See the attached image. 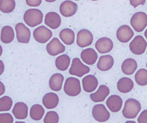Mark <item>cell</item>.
I'll return each instance as SVG.
<instances>
[{
	"label": "cell",
	"instance_id": "1",
	"mask_svg": "<svg viewBox=\"0 0 147 123\" xmlns=\"http://www.w3.org/2000/svg\"><path fill=\"white\" fill-rule=\"evenodd\" d=\"M141 109V105L136 99L129 98L125 102L122 114L127 119H134Z\"/></svg>",
	"mask_w": 147,
	"mask_h": 123
},
{
	"label": "cell",
	"instance_id": "2",
	"mask_svg": "<svg viewBox=\"0 0 147 123\" xmlns=\"http://www.w3.org/2000/svg\"><path fill=\"white\" fill-rule=\"evenodd\" d=\"M43 14L37 9H30L25 12L24 20L30 27H35L42 22Z\"/></svg>",
	"mask_w": 147,
	"mask_h": 123
},
{
	"label": "cell",
	"instance_id": "3",
	"mask_svg": "<svg viewBox=\"0 0 147 123\" xmlns=\"http://www.w3.org/2000/svg\"><path fill=\"white\" fill-rule=\"evenodd\" d=\"M65 93L69 96H78L81 92L80 81L77 78L69 77L66 79L64 87Z\"/></svg>",
	"mask_w": 147,
	"mask_h": 123
},
{
	"label": "cell",
	"instance_id": "4",
	"mask_svg": "<svg viewBox=\"0 0 147 123\" xmlns=\"http://www.w3.org/2000/svg\"><path fill=\"white\" fill-rule=\"evenodd\" d=\"M133 28L137 32H141L147 26V15L143 12H137L130 20Z\"/></svg>",
	"mask_w": 147,
	"mask_h": 123
},
{
	"label": "cell",
	"instance_id": "5",
	"mask_svg": "<svg viewBox=\"0 0 147 123\" xmlns=\"http://www.w3.org/2000/svg\"><path fill=\"white\" fill-rule=\"evenodd\" d=\"M69 72L71 75L81 77L90 72V68L83 64L79 58H75L72 60L71 66Z\"/></svg>",
	"mask_w": 147,
	"mask_h": 123
},
{
	"label": "cell",
	"instance_id": "6",
	"mask_svg": "<svg viewBox=\"0 0 147 123\" xmlns=\"http://www.w3.org/2000/svg\"><path fill=\"white\" fill-rule=\"evenodd\" d=\"M147 43L141 35H137L135 38L132 40L129 44V49L135 54L137 55H141L143 54L146 49Z\"/></svg>",
	"mask_w": 147,
	"mask_h": 123
},
{
	"label": "cell",
	"instance_id": "7",
	"mask_svg": "<svg viewBox=\"0 0 147 123\" xmlns=\"http://www.w3.org/2000/svg\"><path fill=\"white\" fill-rule=\"evenodd\" d=\"M34 37L39 43H45L49 40L51 38L53 33L51 30H49L44 26L35 28L33 33Z\"/></svg>",
	"mask_w": 147,
	"mask_h": 123
},
{
	"label": "cell",
	"instance_id": "8",
	"mask_svg": "<svg viewBox=\"0 0 147 123\" xmlns=\"http://www.w3.org/2000/svg\"><path fill=\"white\" fill-rule=\"evenodd\" d=\"M92 115L97 121L103 122L110 118V113L103 104H97L92 109Z\"/></svg>",
	"mask_w": 147,
	"mask_h": 123
},
{
	"label": "cell",
	"instance_id": "9",
	"mask_svg": "<svg viewBox=\"0 0 147 123\" xmlns=\"http://www.w3.org/2000/svg\"><path fill=\"white\" fill-rule=\"evenodd\" d=\"M16 38L18 41L21 43H29L31 37V32L23 23L19 22L16 24L15 26Z\"/></svg>",
	"mask_w": 147,
	"mask_h": 123
},
{
	"label": "cell",
	"instance_id": "10",
	"mask_svg": "<svg viewBox=\"0 0 147 123\" xmlns=\"http://www.w3.org/2000/svg\"><path fill=\"white\" fill-rule=\"evenodd\" d=\"M94 40L93 35L90 31L86 29L80 30L77 34V43L80 47H86L92 43Z\"/></svg>",
	"mask_w": 147,
	"mask_h": 123
},
{
	"label": "cell",
	"instance_id": "11",
	"mask_svg": "<svg viewBox=\"0 0 147 123\" xmlns=\"http://www.w3.org/2000/svg\"><path fill=\"white\" fill-rule=\"evenodd\" d=\"M47 51L51 56H56L65 51V47L60 40L54 37L47 45Z\"/></svg>",
	"mask_w": 147,
	"mask_h": 123
},
{
	"label": "cell",
	"instance_id": "12",
	"mask_svg": "<svg viewBox=\"0 0 147 123\" xmlns=\"http://www.w3.org/2000/svg\"><path fill=\"white\" fill-rule=\"evenodd\" d=\"M78 6L76 3L71 1H65L60 6V13L65 17H70L77 13Z\"/></svg>",
	"mask_w": 147,
	"mask_h": 123
},
{
	"label": "cell",
	"instance_id": "13",
	"mask_svg": "<svg viewBox=\"0 0 147 123\" xmlns=\"http://www.w3.org/2000/svg\"><path fill=\"white\" fill-rule=\"evenodd\" d=\"M134 33L129 26L122 25L118 28L117 32V37L118 41L122 43L129 41L134 36Z\"/></svg>",
	"mask_w": 147,
	"mask_h": 123
},
{
	"label": "cell",
	"instance_id": "14",
	"mask_svg": "<svg viewBox=\"0 0 147 123\" xmlns=\"http://www.w3.org/2000/svg\"><path fill=\"white\" fill-rule=\"evenodd\" d=\"M95 47L99 53L105 54L109 53L112 50L113 48V43L112 40L108 37H101L96 41Z\"/></svg>",
	"mask_w": 147,
	"mask_h": 123
},
{
	"label": "cell",
	"instance_id": "15",
	"mask_svg": "<svg viewBox=\"0 0 147 123\" xmlns=\"http://www.w3.org/2000/svg\"><path fill=\"white\" fill-rule=\"evenodd\" d=\"M61 18L56 12H49L45 15V23L51 29L56 30L61 25Z\"/></svg>",
	"mask_w": 147,
	"mask_h": 123
},
{
	"label": "cell",
	"instance_id": "16",
	"mask_svg": "<svg viewBox=\"0 0 147 123\" xmlns=\"http://www.w3.org/2000/svg\"><path fill=\"white\" fill-rule=\"evenodd\" d=\"M110 90L106 85H100L98 91L90 94V99L94 102H101L109 96Z\"/></svg>",
	"mask_w": 147,
	"mask_h": 123
},
{
	"label": "cell",
	"instance_id": "17",
	"mask_svg": "<svg viewBox=\"0 0 147 123\" xmlns=\"http://www.w3.org/2000/svg\"><path fill=\"white\" fill-rule=\"evenodd\" d=\"M107 107L113 113H117L122 106V99L117 95H112L109 97L106 101Z\"/></svg>",
	"mask_w": 147,
	"mask_h": 123
},
{
	"label": "cell",
	"instance_id": "18",
	"mask_svg": "<svg viewBox=\"0 0 147 123\" xmlns=\"http://www.w3.org/2000/svg\"><path fill=\"white\" fill-rule=\"evenodd\" d=\"M80 58L86 64L90 66L93 65L98 59V54L93 49H86L81 52Z\"/></svg>",
	"mask_w": 147,
	"mask_h": 123
},
{
	"label": "cell",
	"instance_id": "19",
	"mask_svg": "<svg viewBox=\"0 0 147 123\" xmlns=\"http://www.w3.org/2000/svg\"><path fill=\"white\" fill-rule=\"evenodd\" d=\"M98 85V79L94 75H89L83 78L82 87L85 92H92L94 91L96 89Z\"/></svg>",
	"mask_w": 147,
	"mask_h": 123
},
{
	"label": "cell",
	"instance_id": "20",
	"mask_svg": "<svg viewBox=\"0 0 147 123\" xmlns=\"http://www.w3.org/2000/svg\"><path fill=\"white\" fill-rule=\"evenodd\" d=\"M114 65V59L111 55L101 56L97 64L98 69L102 72H107L111 70Z\"/></svg>",
	"mask_w": 147,
	"mask_h": 123
},
{
	"label": "cell",
	"instance_id": "21",
	"mask_svg": "<svg viewBox=\"0 0 147 123\" xmlns=\"http://www.w3.org/2000/svg\"><path fill=\"white\" fill-rule=\"evenodd\" d=\"M59 103V97L56 94L49 92L42 98V103L47 109H54L57 107Z\"/></svg>",
	"mask_w": 147,
	"mask_h": 123
},
{
	"label": "cell",
	"instance_id": "22",
	"mask_svg": "<svg viewBox=\"0 0 147 123\" xmlns=\"http://www.w3.org/2000/svg\"><path fill=\"white\" fill-rule=\"evenodd\" d=\"M28 107L24 102L16 103L13 109V113L18 119H24L28 117Z\"/></svg>",
	"mask_w": 147,
	"mask_h": 123
},
{
	"label": "cell",
	"instance_id": "23",
	"mask_svg": "<svg viewBox=\"0 0 147 123\" xmlns=\"http://www.w3.org/2000/svg\"><path fill=\"white\" fill-rule=\"evenodd\" d=\"M64 77L60 73H55L49 79V87L53 91H60L62 88Z\"/></svg>",
	"mask_w": 147,
	"mask_h": 123
},
{
	"label": "cell",
	"instance_id": "24",
	"mask_svg": "<svg viewBox=\"0 0 147 123\" xmlns=\"http://www.w3.org/2000/svg\"><path fill=\"white\" fill-rule=\"evenodd\" d=\"M134 87V82L128 77H122L117 82V89L122 93H127L131 91Z\"/></svg>",
	"mask_w": 147,
	"mask_h": 123
},
{
	"label": "cell",
	"instance_id": "25",
	"mask_svg": "<svg viewBox=\"0 0 147 123\" xmlns=\"http://www.w3.org/2000/svg\"><path fill=\"white\" fill-rule=\"evenodd\" d=\"M137 68V62L133 58H127L122 64V71L125 75H132Z\"/></svg>",
	"mask_w": 147,
	"mask_h": 123
},
{
	"label": "cell",
	"instance_id": "26",
	"mask_svg": "<svg viewBox=\"0 0 147 123\" xmlns=\"http://www.w3.org/2000/svg\"><path fill=\"white\" fill-rule=\"evenodd\" d=\"M15 38V33L13 28L10 26H5L1 31V41L3 43H10Z\"/></svg>",
	"mask_w": 147,
	"mask_h": 123
},
{
	"label": "cell",
	"instance_id": "27",
	"mask_svg": "<svg viewBox=\"0 0 147 123\" xmlns=\"http://www.w3.org/2000/svg\"><path fill=\"white\" fill-rule=\"evenodd\" d=\"M60 38L63 43L67 45H71L75 41V33L72 30L65 28L60 32Z\"/></svg>",
	"mask_w": 147,
	"mask_h": 123
},
{
	"label": "cell",
	"instance_id": "28",
	"mask_svg": "<svg viewBox=\"0 0 147 123\" xmlns=\"http://www.w3.org/2000/svg\"><path fill=\"white\" fill-rule=\"evenodd\" d=\"M55 64L57 69L60 71H65L67 70L70 64V58L67 54L59 56L57 57L55 61Z\"/></svg>",
	"mask_w": 147,
	"mask_h": 123
},
{
	"label": "cell",
	"instance_id": "29",
	"mask_svg": "<svg viewBox=\"0 0 147 123\" xmlns=\"http://www.w3.org/2000/svg\"><path fill=\"white\" fill-rule=\"evenodd\" d=\"M30 117L33 120H41L45 114V109L42 105L39 104H35L30 109Z\"/></svg>",
	"mask_w": 147,
	"mask_h": 123
},
{
	"label": "cell",
	"instance_id": "30",
	"mask_svg": "<svg viewBox=\"0 0 147 123\" xmlns=\"http://www.w3.org/2000/svg\"><path fill=\"white\" fill-rule=\"evenodd\" d=\"M15 5L14 0H1L0 1V9L4 13H11L15 9Z\"/></svg>",
	"mask_w": 147,
	"mask_h": 123
},
{
	"label": "cell",
	"instance_id": "31",
	"mask_svg": "<svg viewBox=\"0 0 147 123\" xmlns=\"http://www.w3.org/2000/svg\"><path fill=\"white\" fill-rule=\"evenodd\" d=\"M135 80L140 86L147 85V70L145 69H140L137 71L135 75Z\"/></svg>",
	"mask_w": 147,
	"mask_h": 123
},
{
	"label": "cell",
	"instance_id": "32",
	"mask_svg": "<svg viewBox=\"0 0 147 123\" xmlns=\"http://www.w3.org/2000/svg\"><path fill=\"white\" fill-rule=\"evenodd\" d=\"M13 105V100L9 96H3L0 99V111L1 112L11 109Z\"/></svg>",
	"mask_w": 147,
	"mask_h": 123
},
{
	"label": "cell",
	"instance_id": "33",
	"mask_svg": "<svg viewBox=\"0 0 147 123\" xmlns=\"http://www.w3.org/2000/svg\"><path fill=\"white\" fill-rule=\"evenodd\" d=\"M59 115L56 112H49L44 118V123H58Z\"/></svg>",
	"mask_w": 147,
	"mask_h": 123
},
{
	"label": "cell",
	"instance_id": "34",
	"mask_svg": "<svg viewBox=\"0 0 147 123\" xmlns=\"http://www.w3.org/2000/svg\"><path fill=\"white\" fill-rule=\"evenodd\" d=\"M13 118L10 113H1L0 123H13Z\"/></svg>",
	"mask_w": 147,
	"mask_h": 123
},
{
	"label": "cell",
	"instance_id": "35",
	"mask_svg": "<svg viewBox=\"0 0 147 123\" xmlns=\"http://www.w3.org/2000/svg\"><path fill=\"white\" fill-rule=\"evenodd\" d=\"M139 123H147V109L142 112L138 117Z\"/></svg>",
	"mask_w": 147,
	"mask_h": 123
},
{
	"label": "cell",
	"instance_id": "36",
	"mask_svg": "<svg viewBox=\"0 0 147 123\" xmlns=\"http://www.w3.org/2000/svg\"><path fill=\"white\" fill-rule=\"evenodd\" d=\"M27 5L31 7H37L41 5V0H26V1Z\"/></svg>",
	"mask_w": 147,
	"mask_h": 123
},
{
	"label": "cell",
	"instance_id": "37",
	"mask_svg": "<svg viewBox=\"0 0 147 123\" xmlns=\"http://www.w3.org/2000/svg\"><path fill=\"white\" fill-rule=\"evenodd\" d=\"M130 3L131 5H132L134 7H136L137 5H143L145 3V1H130Z\"/></svg>",
	"mask_w": 147,
	"mask_h": 123
},
{
	"label": "cell",
	"instance_id": "38",
	"mask_svg": "<svg viewBox=\"0 0 147 123\" xmlns=\"http://www.w3.org/2000/svg\"><path fill=\"white\" fill-rule=\"evenodd\" d=\"M5 92V86L2 82H0V95H2Z\"/></svg>",
	"mask_w": 147,
	"mask_h": 123
},
{
	"label": "cell",
	"instance_id": "39",
	"mask_svg": "<svg viewBox=\"0 0 147 123\" xmlns=\"http://www.w3.org/2000/svg\"><path fill=\"white\" fill-rule=\"evenodd\" d=\"M4 70V64L1 60H0V75H1Z\"/></svg>",
	"mask_w": 147,
	"mask_h": 123
},
{
	"label": "cell",
	"instance_id": "40",
	"mask_svg": "<svg viewBox=\"0 0 147 123\" xmlns=\"http://www.w3.org/2000/svg\"><path fill=\"white\" fill-rule=\"evenodd\" d=\"M125 123H136V122L134 121H131V120H128V121H127Z\"/></svg>",
	"mask_w": 147,
	"mask_h": 123
},
{
	"label": "cell",
	"instance_id": "41",
	"mask_svg": "<svg viewBox=\"0 0 147 123\" xmlns=\"http://www.w3.org/2000/svg\"><path fill=\"white\" fill-rule=\"evenodd\" d=\"M144 35H145V37H146V39H147V29L145 31V32H144Z\"/></svg>",
	"mask_w": 147,
	"mask_h": 123
},
{
	"label": "cell",
	"instance_id": "42",
	"mask_svg": "<svg viewBox=\"0 0 147 123\" xmlns=\"http://www.w3.org/2000/svg\"><path fill=\"white\" fill-rule=\"evenodd\" d=\"M15 123H26L24 122H21V121H18V122H16Z\"/></svg>",
	"mask_w": 147,
	"mask_h": 123
},
{
	"label": "cell",
	"instance_id": "43",
	"mask_svg": "<svg viewBox=\"0 0 147 123\" xmlns=\"http://www.w3.org/2000/svg\"><path fill=\"white\" fill-rule=\"evenodd\" d=\"M0 49H1V53H0V54H1L2 53V47H0Z\"/></svg>",
	"mask_w": 147,
	"mask_h": 123
},
{
	"label": "cell",
	"instance_id": "44",
	"mask_svg": "<svg viewBox=\"0 0 147 123\" xmlns=\"http://www.w3.org/2000/svg\"><path fill=\"white\" fill-rule=\"evenodd\" d=\"M46 1H47V2H54V1H48V0H47Z\"/></svg>",
	"mask_w": 147,
	"mask_h": 123
},
{
	"label": "cell",
	"instance_id": "45",
	"mask_svg": "<svg viewBox=\"0 0 147 123\" xmlns=\"http://www.w3.org/2000/svg\"><path fill=\"white\" fill-rule=\"evenodd\" d=\"M146 67H147V63H146Z\"/></svg>",
	"mask_w": 147,
	"mask_h": 123
}]
</instances>
